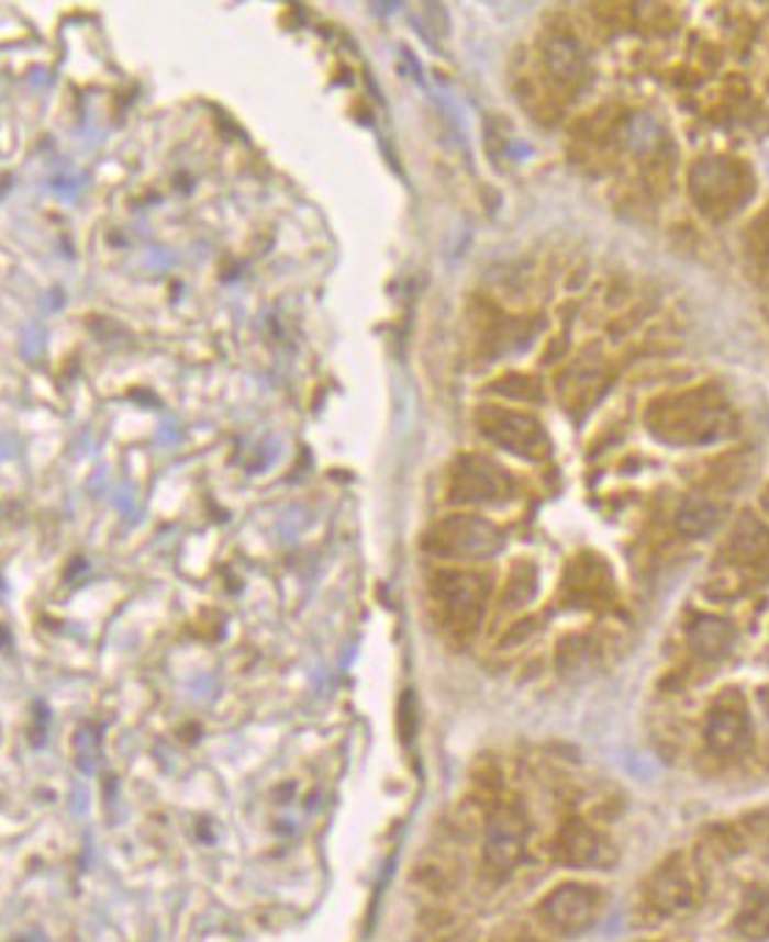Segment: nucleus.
<instances>
[{
	"label": "nucleus",
	"mask_w": 769,
	"mask_h": 942,
	"mask_svg": "<svg viewBox=\"0 0 769 942\" xmlns=\"http://www.w3.org/2000/svg\"><path fill=\"white\" fill-rule=\"evenodd\" d=\"M648 427L668 444H712L728 436L734 416L720 389L701 386L657 400L648 408Z\"/></svg>",
	"instance_id": "obj_1"
},
{
	"label": "nucleus",
	"mask_w": 769,
	"mask_h": 942,
	"mask_svg": "<svg viewBox=\"0 0 769 942\" xmlns=\"http://www.w3.org/2000/svg\"><path fill=\"white\" fill-rule=\"evenodd\" d=\"M692 202L709 218H728L753 197V175L742 160L725 155L701 157L690 171Z\"/></svg>",
	"instance_id": "obj_2"
},
{
	"label": "nucleus",
	"mask_w": 769,
	"mask_h": 942,
	"mask_svg": "<svg viewBox=\"0 0 769 942\" xmlns=\"http://www.w3.org/2000/svg\"><path fill=\"white\" fill-rule=\"evenodd\" d=\"M431 601L449 635L467 637L480 626L489 601V584L478 573L442 571L431 579Z\"/></svg>",
	"instance_id": "obj_3"
},
{
	"label": "nucleus",
	"mask_w": 769,
	"mask_h": 942,
	"mask_svg": "<svg viewBox=\"0 0 769 942\" xmlns=\"http://www.w3.org/2000/svg\"><path fill=\"white\" fill-rule=\"evenodd\" d=\"M505 543V535L497 524L480 516L458 513L447 516L425 535V549L442 560H489Z\"/></svg>",
	"instance_id": "obj_4"
},
{
	"label": "nucleus",
	"mask_w": 769,
	"mask_h": 942,
	"mask_svg": "<svg viewBox=\"0 0 769 942\" xmlns=\"http://www.w3.org/2000/svg\"><path fill=\"white\" fill-rule=\"evenodd\" d=\"M511 491V474L483 455H464L449 469L447 496L455 505H491L508 500Z\"/></svg>",
	"instance_id": "obj_5"
},
{
	"label": "nucleus",
	"mask_w": 769,
	"mask_h": 942,
	"mask_svg": "<svg viewBox=\"0 0 769 942\" xmlns=\"http://www.w3.org/2000/svg\"><path fill=\"white\" fill-rule=\"evenodd\" d=\"M478 427L489 441L497 447L508 449L513 455H522L527 460L544 458L549 444L546 433L535 416L522 414V411L500 408V405H483L478 411Z\"/></svg>",
	"instance_id": "obj_6"
},
{
	"label": "nucleus",
	"mask_w": 769,
	"mask_h": 942,
	"mask_svg": "<svg viewBox=\"0 0 769 942\" xmlns=\"http://www.w3.org/2000/svg\"><path fill=\"white\" fill-rule=\"evenodd\" d=\"M601 912V893L590 885L566 882L546 893L540 901V918L557 934L577 937L595 923Z\"/></svg>",
	"instance_id": "obj_7"
},
{
	"label": "nucleus",
	"mask_w": 769,
	"mask_h": 942,
	"mask_svg": "<svg viewBox=\"0 0 769 942\" xmlns=\"http://www.w3.org/2000/svg\"><path fill=\"white\" fill-rule=\"evenodd\" d=\"M527 819L516 808H500L489 819L483 841V865L494 876H505L522 863L527 849Z\"/></svg>",
	"instance_id": "obj_8"
},
{
	"label": "nucleus",
	"mask_w": 769,
	"mask_h": 942,
	"mask_svg": "<svg viewBox=\"0 0 769 942\" xmlns=\"http://www.w3.org/2000/svg\"><path fill=\"white\" fill-rule=\"evenodd\" d=\"M646 898L657 912L681 915L690 912L701 898V879L698 871L681 857L668 860L651 874L646 885Z\"/></svg>",
	"instance_id": "obj_9"
},
{
	"label": "nucleus",
	"mask_w": 769,
	"mask_h": 942,
	"mask_svg": "<svg viewBox=\"0 0 769 942\" xmlns=\"http://www.w3.org/2000/svg\"><path fill=\"white\" fill-rule=\"evenodd\" d=\"M706 744L714 755H745L753 747V725L745 708L731 700L717 703L706 719Z\"/></svg>",
	"instance_id": "obj_10"
},
{
	"label": "nucleus",
	"mask_w": 769,
	"mask_h": 942,
	"mask_svg": "<svg viewBox=\"0 0 769 942\" xmlns=\"http://www.w3.org/2000/svg\"><path fill=\"white\" fill-rule=\"evenodd\" d=\"M557 860L568 868H604L615 860L610 841L584 821H571L560 830L555 846Z\"/></svg>",
	"instance_id": "obj_11"
},
{
	"label": "nucleus",
	"mask_w": 769,
	"mask_h": 942,
	"mask_svg": "<svg viewBox=\"0 0 769 942\" xmlns=\"http://www.w3.org/2000/svg\"><path fill=\"white\" fill-rule=\"evenodd\" d=\"M544 67L549 78L560 86H573L584 75V53L579 42L568 34H549L540 45Z\"/></svg>",
	"instance_id": "obj_12"
},
{
	"label": "nucleus",
	"mask_w": 769,
	"mask_h": 942,
	"mask_svg": "<svg viewBox=\"0 0 769 942\" xmlns=\"http://www.w3.org/2000/svg\"><path fill=\"white\" fill-rule=\"evenodd\" d=\"M736 628L731 626L725 617L717 615H701L692 620L690 626V646L701 659L717 662L734 651Z\"/></svg>",
	"instance_id": "obj_13"
},
{
	"label": "nucleus",
	"mask_w": 769,
	"mask_h": 942,
	"mask_svg": "<svg viewBox=\"0 0 769 942\" xmlns=\"http://www.w3.org/2000/svg\"><path fill=\"white\" fill-rule=\"evenodd\" d=\"M717 518L720 511L714 500H709L706 494H690L681 500L679 511H676V529L684 538H703L717 527Z\"/></svg>",
	"instance_id": "obj_14"
},
{
	"label": "nucleus",
	"mask_w": 769,
	"mask_h": 942,
	"mask_svg": "<svg viewBox=\"0 0 769 942\" xmlns=\"http://www.w3.org/2000/svg\"><path fill=\"white\" fill-rule=\"evenodd\" d=\"M736 929L745 940H767L769 937V893L750 890L745 896L739 915H736Z\"/></svg>",
	"instance_id": "obj_15"
},
{
	"label": "nucleus",
	"mask_w": 769,
	"mask_h": 942,
	"mask_svg": "<svg viewBox=\"0 0 769 942\" xmlns=\"http://www.w3.org/2000/svg\"><path fill=\"white\" fill-rule=\"evenodd\" d=\"M769 549V532L764 524H758L756 518L745 516L742 524L736 527L734 538H731V554L739 562H756L761 560L764 551Z\"/></svg>",
	"instance_id": "obj_16"
},
{
	"label": "nucleus",
	"mask_w": 769,
	"mask_h": 942,
	"mask_svg": "<svg viewBox=\"0 0 769 942\" xmlns=\"http://www.w3.org/2000/svg\"><path fill=\"white\" fill-rule=\"evenodd\" d=\"M758 703H761L764 714H767V719H769V686H767V689L758 692Z\"/></svg>",
	"instance_id": "obj_17"
},
{
	"label": "nucleus",
	"mask_w": 769,
	"mask_h": 942,
	"mask_svg": "<svg viewBox=\"0 0 769 942\" xmlns=\"http://www.w3.org/2000/svg\"><path fill=\"white\" fill-rule=\"evenodd\" d=\"M767 257H769V235H767Z\"/></svg>",
	"instance_id": "obj_18"
},
{
	"label": "nucleus",
	"mask_w": 769,
	"mask_h": 942,
	"mask_svg": "<svg viewBox=\"0 0 769 942\" xmlns=\"http://www.w3.org/2000/svg\"><path fill=\"white\" fill-rule=\"evenodd\" d=\"M513 942H516V940H513Z\"/></svg>",
	"instance_id": "obj_19"
}]
</instances>
